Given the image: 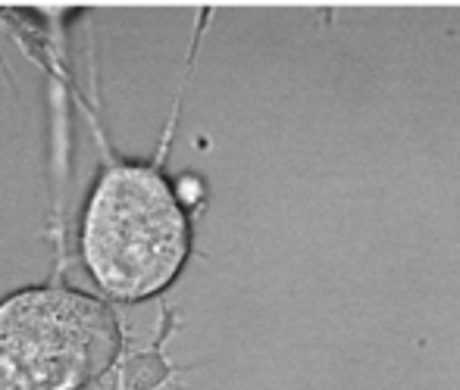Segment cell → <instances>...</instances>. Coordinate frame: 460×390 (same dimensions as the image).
I'll use <instances>...</instances> for the list:
<instances>
[{
	"label": "cell",
	"instance_id": "1",
	"mask_svg": "<svg viewBox=\"0 0 460 390\" xmlns=\"http://www.w3.org/2000/svg\"><path fill=\"white\" fill-rule=\"evenodd\" d=\"M176 116L179 103L157 156H107L85 194L75 247L88 282L107 303L157 300L194 256V210L182 200L179 178L166 172Z\"/></svg>",
	"mask_w": 460,
	"mask_h": 390
},
{
	"label": "cell",
	"instance_id": "2",
	"mask_svg": "<svg viewBox=\"0 0 460 390\" xmlns=\"http://www.w3.org/2000/svg\"><path fill=\"white\" fill-rule=\"evenodd\" d=\"M126 353V325L103 297L66 282L0 297V390H88Z\"/></svg>",
	"mask_w": 460,
	"mask_h": 390
},
{
	"label": "cell",
	"instance_id": "3",
	"mask_svg": "<svg viewBox=\"0 0 460 390\" xmlns=\"http://www.w3.org/2000/svg\"><path fill=\"white\" fill-rule=\"evenodd\" d=\"M0 16H4V10H0Z\"/></svg>",
	"mask_w": 460,
	"mask_h": 390
}]
</instances>
